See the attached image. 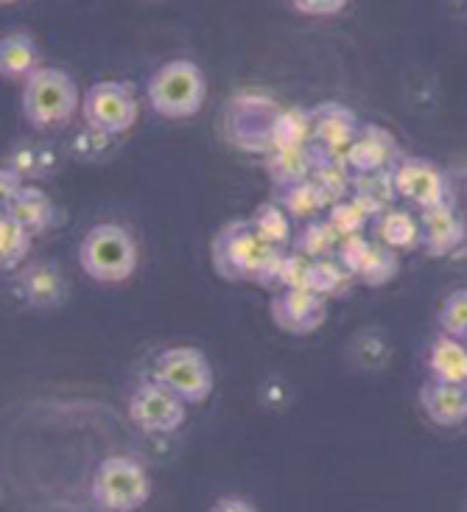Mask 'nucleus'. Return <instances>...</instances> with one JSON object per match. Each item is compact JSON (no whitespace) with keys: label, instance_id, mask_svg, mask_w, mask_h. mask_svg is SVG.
I'll list each match as a JSON object with an SVG mask.
<instances>
[{"label":"nucleus","instance_id":"1","mask_svg":"<svg viewBox=\"0 0 467 512\" xmlns=\"http://www.w3.org/2000/svg\"><path fill=\"white\" fill-rule=\"evenodd\" d=\"M207 96V82L202 68L191 59H171L152 73L146 84L149 107L168 121L193 118L202 110Z\"/></svg>","mask_w":467,"mask_h":512},{"label":"nucleus","instance_id":"2","mask_svg":"<svg viewBox=\"0 0 467 512\" xmlns=\"http://www.w3.org/2000/svg\"><path fill=\"white\" fill-rule=\"evenodd\" d=\"M79 263L98 283H121L138 266V244L121 224H96L79 244Z\"/></svg>","mask_w":467,"mask_h":512},{"label":"nucleus","instance_id":"3","mask_svg":"<svg viewBox=\"0 0 467 512\" xmlns=\"http://www.w3.org/2000/svg\"><path fill=\"white\" fill-rule=\"evenodd\" d=\"M79 107V87L59 68H37L23 87V112L34 129L68 124Z\"/></svg>","mask_w":467,"mask_h":512},{"label":"nucleus","instance_id":"4","mask_svg":"<svg viewBox=\"0 0 467 512\" xmlns=\"http://www.w3.org/2000/svg\"><path fill=\"white\" fill-rule=\"evenodd\" d=\"M152 496V482L143 465L129 457L104 459L93 476V501L101 510H140Z\"/></svg>","mask_w":467,"mask_h":512},{"label":"nucleus","instance_id":"5","mask_svg":"<svg viewBox=\"0 0 467 512\" xmlns=\"http://www.w3.org/2000/svg\"><path fill=\"white\" fill-rule=\"evenodd\" d=\"M154 378L185 403H202L213 392V367L199 347H168L154 361Z\"/></svg>","mask_w":467,"mask_h":512},{"label":"nucleus","instance_id":"6","mask_svg":"<svg viewBox=\"0 0 467 512\" xmlns=\"http://www.w3.org/2000/svg\"><path fill=\"white\" fill-rule=\"evenodd\" d=\"M82 112L87 126L107 138L124 135L138 121V98L124 82H96L84 93Z\"/></svg>","mask_w":467,"mask_h":512},{"label":"nucleus","instance_id":"7","mask_svg":"<svg viewBox=\"0 0 467 512\" xmlns=\"http://www.w3.org/2000/svg\"><path fill=\"white\" fill-rule=\"evenodd\" d=\"M261 247L263 238H258V233L252 230L247 219L221 224V230L213 236V244H210V258H213L216 275L230 280V283L249 280L255 261L261 255Z\"/></svg>","mask_w":467,"mask_h":512},{"label":"nucleus","instance_id":"8","mask_svg":"<svg viewBox=\"0 0 467 512\" xmlns=\"http://www.w3.org/2000/svg\"><path fill=\"white\" fill-rule=\"evenodd\" d=\"M129 417L140 431L171 434L185 423V401L157 378L143 381L129 398Z\"/></svg>","mask_w":467,"mask_h":512},{"label":"nucleus","instance_id":"9","mask_svg":"<svg viewBox=\"0 0 467 512\" xmlns=\"http://www.w3.org/2000/svg\"><path fill=\"white\" fill-rule=\"evenodd\" d=\"M336 258L364 286H386L398 275V252L381 244V241L364 238V233L342 238V247L336 252Z\"/></svg>","mask_w":467,"mask_h":512},{"label":"nucleus","instance_id":"10","mask_svg":"<svg viewBox=\"0 0 467 512\" xmlns=\"http://www.w3.org/2000/svg\"><path fill=\"white\" fill-rule=\"evenodd\" d=\"M395 188H398V196H403L406 202H412L414 208L420 210L434 208V205H442L451 199L448 177L423 157L400 160L395 166Z\"/></svg>","mask_w":467,"mask_h":512},{"label":"nucleus","instance_id":"11","mask_svg":"<svg viewBox=\"0 0 467 512\" xmlns=\"http://www.w3.org/2000/svg\"><path fill=\"white\" fill-rule=\"evenodd\" d=\"M269 311L280 331L303 336L314 333L328 319V300L314 289H280L272 297Z\"/></svg>","mask_w":467,"mask_h":512},{"label":"nucleus","instance_id":"12","mask_svg":"<svg viewBox=\"0 0 467 512\" xmlns=\"http://www.w3.org/2000/svg\"><path fill=\"white\" fill-rule=\"evenodd\" d=\"M347 163L356 174H370V171H389L403 160L395 135L378 124H361L356 140L347 146Z\"/></svg>","mask_w":467,"mask_h":512},{"label":"nucleus","instance_id":"13","mask_svg":"<svg viewBox=\"0 0 467 512\" xmlns=\"http://www.w3.org/2000/svg\"><path fill=\"white\" fill-rule=\"evenodd\" d=\"M311 146L325 152H347V146L361 132V121L350 107L339 101H322L311 110Z\"/></svg>","mask_w":467,"mask_h":512},{"label":"nucleus","instance_id":"14","mask_svg":"<svg viewBox=\"0 0 467 512\" xmlns=\"http://www.w3.org/2000/svg\"><path fill=\"white\" fill-rule=\"evenodd\" d=\"M420 233H423V247L428 255L442 258V255H451L465 241V222L456 213L454 202L448 199L442 205L420 210Z\"/></svg>","mask_w":467,"mask_h":512},{"label":"nucleus","instance_id":"15","mask_svg":"<svg viewBox=\"0 0 467 512\" xmlns=\"http://www.w3.org/2000/svg\"><path fill=\"white\" fill-rule=\"evenodd\" d=\"M3 210L12 213L31 236H42L62 224V210L56 208L54 199L37 185H23L9 202H3Z\"/></svg>","mask_w":467,"mask_h":512},{"label":"nucleus","instance_id":"16","mask_svg":"<svg viewBox=\"0 0 467 512\" xmlns=\"http://www.w3.org/2000/svg\"><path fill=\"white\" fill-rule=\"evenodd\" d=\"M17 291L31 308H59L68 297L65 277L54 261L31 263L28 269H23L17 277Z\"/></svg>","mask_w":467,"mask_h":512},{"label":"nucleus","instance_id":"17","mask_svg":"<svg viewBox=\"0 0 467 512\" xmlns=\"http://www.w3.org/2000/svg\"><path fill=\"white\" fill-rule=\"evenodd\" d=\"M420 406L431 423L442 429H456L467 420V387H456L434 378L420 387Z\"/></svg>","mask_w":467,"mask_h":512},{"label":"nucleus","instance_id":"18","mask_svg":"<svg viewBox=\"0 0 467 512\" xmlns=\"http://www.w3.org/2000/svg\"><path fill=\"white\" fill-rule=\"evenodd\" d=\"M263 168L269 174V180L275 185V191L289 188L311 177L314 171V152L311 146H283V149H272L263 157Z\"/></svg>","mask_w":467,"mask_h":512},{"label":"nucleus","instance_id":"19","mask_svg":"<svg viewBox=\"0 0 467 512\" xmlns=\"http://www.w3.org/2000/svg\"><path fill=\"white\" fill-rule=\"evenodd\" d=\"M311 152H314L311 180L325 191L330 205L353 194V177H356V171L350 168L344 152H325V149H316V146H311Z\"/></svg>","mask_w":467,"mask_h":512},{"label":"nucleus","instance_id":"20","mask_svg":"<svg viewBox=\"0 0 467 512\" xmlns=\"http://www.w3.org/2000/svg\"><path fill=\"white\" fill-rule=\"evenodd\" d=\"M353 199L370 219H378L381 213L392 208L398 188H395V168L389 171H370L353 177Z\"/></svg>","mask_w":467,"mask_h":512},{"label":"nucleus","instance_id":"21","mask_svg":"<svg viewBox=\"0 0 467 512\" xmlns=\"http://www.w3.org/2000/svg\"><path fill=\"white\" fill-rule=\"evenodd\" d=\"M428 367H431L437 381L467 387V345L451 333H442L431 345Z\"/></svg>","mask_w":467,"mask_h":512},{"label":"nucleus","instance_id":"22","mask_svg":"<svg viewBox=\"0 0 467 512\" xmlns=\"http://www.w3.org/2000/svg\"><path fill=\"white\" fill-rule=\"evenodd\" d=\"M40 68V51L23 31H12L0 40V76L12 82H26Z\"/></svg>","mask_w":467,"mask_h":512},{"label":"nucleus","instance_id":"23","mask_svg":"<svg viewBox=\"0 0 467 512\" xmlns=\"http://www.w3.org/2000/svg\"><path fill=\"white\" fill-rule=\"evenodd\" d=\"M372 222H375V238L386 247H392L395 252L417 250L423 244L420 219H414L412 213H406V210L389 208Z\"/></svg>","mask_w":467,"mask_h":512},{"label":"nucleus","instance_id":"24","mask_svg":"<svg viewBox=\"0 0 467 512\" xmlns=\"http://www.w3.org/2000/svg\"><path fill=\"white\" fill-rule=\"evenodd\" d=\"M275 199L289 210V216L297 224L311 222V219H319L322 213H328L330 199L325 196V191L316 185L311 177L297 185H289V188H280L275 191Z\"/></svg>","mask_w":467,"mask_h":512},{"label":"nucleus","instance_id":"25","mask_svg":"<svg viewBox=\"0 0 467 512\" xmlns=\"http://www.w3.org/2000/svg\"><path fill=\"white\" fill-rule=\"evenodd\" d=\"M294 250L303 252L308 258H333L339 247H342V236H339V230L328 222V216L322 219H311V222H303L297 227V236H294Z\"/></svg>","mask_w":467,"mask_h":512},{"label":"nucleus","instance_id":"26","mask_svg":"<svg viewBox=\"0 0 467 512\" xmlns=\"http://www.w3.org/2000/svg\"><path fill=\"white\" fill-rule=\"evenodd\" d=\"M252 230L258 233V238L269 241V244H277V247H291L294 241V219L289 216V210L283 208L277 199L272 202H261L255 213H252Z\"/></svg>","mask_w":467,"mask_h":512},{"label":"nucleus","instance_id":"27","mask_svg":"<svg viewBox=\"0 0 467 512\" xmlns=\"http://www.w3.org/2000/svg\"><path fill=\"white\" fill-rule=\"evenodd\" d=\"M353 283H356V275H353L336 255H333V258H319V261H314L311 289L319 291L325 300H342V297H350Z\"/></svg>","mask_w":467,"mask_h":512},{"label":"nucleus","instance_id":"28","mask_svg":"<svg viewBox=\"0 0 467 512\" xmlns=\"http://www.w3.org/2000/svg\"><path fill=\"white\" fill-rule=\"evenodd\" d=\"M31 233H28L23 224L14 219L12 213H0V266L6 272L20 269V263L28 258L31 250Z\"/></svg>","mask_w":467,"mask_h":512},{"label":"nucleus","instance_id":"29","mask_svg":"<svg viewBox=\"0 0 467 512\" xmlns=\"http://www.w3.org/2000/svg\"><path fill=\"white\" fill-rule=\"evenodd\" d=\"M311 110H280L272 129V149H283V146H311ZM269 149V152H272Z\"/></svg>","mask_w":467,"mask_h":512},{"label":"nucleus","instance_id":"30","mask_svg":"<svg viewBox=\"0 0 467 512\" xmlns=\"http://www.w3.org/2000/svg\"><path fill=\"white\" fill-rule=\"evenodd\" d=\"M328 222L339 230V236L347 238V236H358V233H364V227H367L372 219L364 213V210L358 208L353 196H347V199H339V202H333V205H330Z\"/></svg>","mask_w":467,"mask_h":512},{"label":"nucleus","instance_id":"31","mask_svg":"<svg viewBox=\"0 0 467 512\" xmlns=\"http://www.w3.org/2000/svg\"><path fill=\"white\" fill-rule=\"evenodd\" d=\"M311 275H314V258L297 250H286L283 263H280L277 286L280 289H311Z\"/></svg>","mask_w":467,"mask_h":512},{"label":"nucleus","instance_id":"32","mask_svg":"<svg viewBox=\"0 0 467 512\" xmlns=\"http://www.w3.org/2000/svg\"><path fill=\"white\" fill-rule=\"evenodd\" d=\"M440 328L442 333H451L456 339H467V289L445 297L440 308Z\"/></svg>","mask_w":467,"mask_h":512},{"label":"nucleus","instance_id":"33","mask_svg":"<svg viewBox=\"0 0 467 512\" xmlns=\"http://www.w3.org/2000/svg\"><path fill=\"white\" fill-rule=\"evenodd\" d=\"M291 9L308 17H328V14H339L347 6V0H289Z\"/></svg>","mask_w":467,"mask_h":512},{"label":"nucleus","instance_id":"34","mask_svg":"<svg viewBox=\"0 0 467 512\" xmlns=\"http://www.w3.org/2000/svg\"><path fill=\"white\" fill-rule=\"evenodd\" d=\"M23 185H26V182H23V174H20L17 168L3 166V171H0V196H3V202H9Z\"/></svg>","mask_w":467,"mask_h":512},{"label":"nucleus","instance_id":"35","mask_svg":"<svg viewBox=\"0 0 467 512\" xmlns=\"http://www.w3.org/2000/svg\"><path fill=\"white\" fill-rule=\"evenodd\" d=\"M252 507H255V504H252V501H238V499H224V501H219V504H216V507H213V510H252Z\"/></svg>","mask_w":467,"mask_h":512},{"label":"nucleus","instance_id":"36","mask_svg":"<svg viewBox=\"0 0 467 512\" xmlns=\"http://www.w3.org/2000/svg\"><path fill=\"white\" fill-rule=\"evenodd\" d=\"M3 3H14V0H3Z\"/></svg>","mask_w":467,"mask_h":512}]
</instances>
